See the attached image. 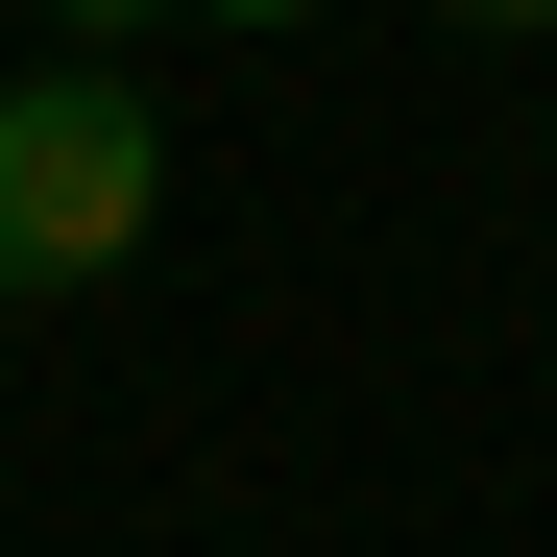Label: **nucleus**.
Here are the masks:
<instances>
[{
    "label": "nucleus",
    "instance_id": "nucleus-2",
    "mask_svg": "<svg viewBox=\"0 0 557 557\" xmlns=\"http://www.w3.org/2000/svg\"><path fill=\"white\" fill-rule=\"evenodd\" d=\"M49 25H73V49H122V25H146V0H49Z\"/></svg>",
    "mask_w": 557,
    "mask_h": 557
},
{
    "label": "nucleus",
    "instance_id": "nucleus-1",
    "mask_svg": "<svg viewBox=\"0 0 557 557\" xmlns=\"http://www.w3.org/2000/svg\"><path fill=\"white\" fill-rule=\"evenodd\" d=\"M170 195V146L122 73H0V315L25 292H122V243Z\"/></svg>",
    "mask_w": 557,
    "mask_h": 557
},
{
    "label": "nucleus",
    "instance_id": "nucleus-4",
    "mask_svg": "<svg viewBox=\"0 0 557 557\" xmlns=\"http://www.w3.org/2000/svg\"><path fill=\"white\" fill-rule=\"evenodd\" d=\"M460 25H557V0H460Z\"/></svg>",
    "mask_w": 557,
    "mask_h": 557
},
{
    "label": "nucleus",
    "instance_id": "nucleus-3",
    "mask_svg": "<svg viewBox=\"0 0 557 557\" xmlns=\"http://www.w3.org/2000/svg\"><path fill=\"white\" fill-rule=\"evenodd\" d=\"M195 25H315V0H195Z\"/></svg>",
    "mask_w": 557,
    "mask_h": 557
}]
</instances>
